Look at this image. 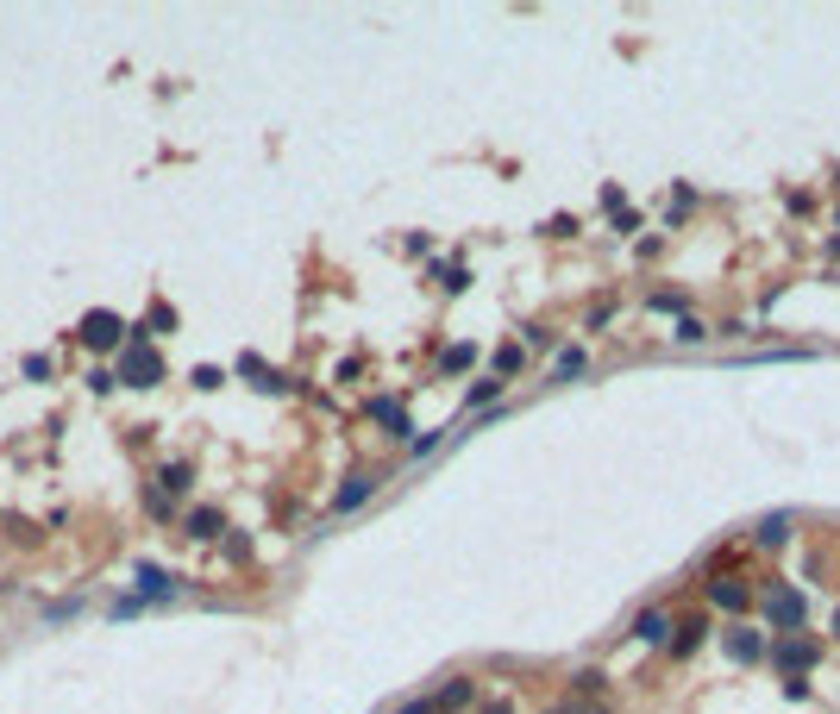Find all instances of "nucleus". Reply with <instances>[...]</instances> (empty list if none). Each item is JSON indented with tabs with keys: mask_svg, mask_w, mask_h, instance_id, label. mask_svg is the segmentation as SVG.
I'll list each match as a JSON object with an SVG mask.
<instances>
[{
	"mask_svg": "<svg viewBox=\"0 0 840 714\" xmlns=\"http://www.w3.org/2000/svg\"><path fill=\"white\" fill-rule=\"evenodd\" d=\"M834 633H840V614H834Z\"/></svg>",
	"mask_w": 840,
	"mask_h": 714,
	"instance_id": "obj_13",
	"label": "nucleus"
},
{
	"mask_svg": "<svg viewBox=\"0 0 840 714\" xmlns=\"http://www.w3.org/2000/svg\"><path fill=\"white\" fill-rule=\"evenodd\" d=\"M765 621L784 627V633H797L803 627V595L797 589H778V595H765Z\"/></svg>",
	"mask_w": 840,
	"mask_h": 714,
	"instance_id": "obj_1",
	"label": "nucleus"
},
{
	"mask_svg": "<svg viewBox=\"0 0 840 714\" xmlns=\"http://www.w3.org/2000/svg\"><path fill=\"white\" fill-rule=\"evenodd\" d=\"M709 602H715V608H746V589H740V583H715Z\"/></svg>",
	"mask_w": 840,
	"mask_h": 714,
	"instance_id": "obj_5",
	"label": "nucleus"
},
{
	"mask_svg": "<svg viewBox=\"0 0 840 714\" xmlns=\"http://www.w3.org/2000/svg\"><path fill=\"white\" fill-rule=\"evenodd\" d=\"M496 370H502V376H515V370H521V345H508V351L496 357Z\"/></svg>",
	"mask_w": 840,
	"mask_h": 714,
	"instance_id": "obj_11",
	"label": "nucleus"
},
{
	"mask_svg": "<svg viewBox=\"0 0 840 714\" xmlns=\"http://www.w3.org/2000/svg\"><path fill=\"white\" fill-rule=\"evenodd\" d=\"M772 658L784 664V671H803V664H815V639H784Z\"/></svg>",
	"mask_w": 840,
	"mask_h": 714,
	"instance_id": "obj_4",
	"label": "nucleus"
},
{
	"mask_svg": "<svg viewBox=\"0 0 840 714\" xmlns=\"http://www.w3.org/2000/svg\"><path fill=\"white\" fill-rule=\"evenodd\" d=\"M728 652H734L740 664H753V658H759V639H753V633H728Z\"/></svg>",
	"mask_w": 840,
	"mask_h": 714,
	"instance_id": "obj_6",
	"label": "nucleus"
},
{
	"mask_svg": "<svg viewBox=\"0 0 840 714\" xmlns=\"http://www.w3.org/2000/svg\"><path fill=\"white\" fill-rule=\"evenodd\" d=\"M640 639H665V614H640Z\"/></svg>",
	"mask_w": 840,
	"mask_h": 714,
	"instance_id": "obj_10",
	"label": "nucleus"
},
{
	"mask_svg": "<svg viewBox=\"0 0 840 714\" xmlns=\"http://www.w3.org/2000/svg\"><path fill=\"white\" fill-rule=\"evenodd\" d=\"M577 370H583V351H558V376H565V383H571Z\"/></svg>",
	"mask_w": 840,
	"mask_h": 714,
	"instance_id": "obj_9",
	"label": "nucleus"
},
{
	"mask_svg": "<svg viewBox=\"0 0 840 714\" xmlns=\"http://www.w3.org/2000/svg\"><path fill=\"white\" fill-rule=\"evenodd\" d=\"M364 495H370V476H352V483H345V489H339V508H358V502H364Z\"/></svg>",
	"mask_w": 840,
	"mask_h": 714,
	"instance_id": "obj_8",
	"label": "nucleus"
},
{
	"mask_svg": "<svg viewBox=\"0 0 840 714\" xmlns=\"http://www.w3.org/2000/svg\"><path fill=\"white\" fill-rule=\"evenodd\" d=\"M120 332H126V326L113 320V314H88V320H82V339H88V345H120Z\"/></svg>",
	"mask_w": 840,
	"mask_h": 714,
	"instance_id": "obj_3",
	"label": "nucleus"
},
{
	"mask_svg": "<svg viewBox=\"0 0 840 714\" xmlns=\"http://www.w3.org/2000/svg\"><path fill=\"white\" fill-rule=\"evenodd\" d=\"M402 714H433V708H427V702H408V708H402Z\"/></svg>",
	"mask_w": 840,
	"mask_h": 714,
	"instance_id": "obj_12",
	"label": "nucleus"
},
{
	"mask_svg": "<svg viewBox=\"0 0 840 714\" xmlns=\"http://www.w3.org/2000/svg\"><path fill=\"white\" fill-rule=\"evenodd\" d=\"M120 376H126V383H132V389H151V383H157V376H163V364H157V351H145V345H132V351H126V364H120Z\"/></svg>",
	"mask_w": 840,
	"mask_h": 714,
	"instance_id": "obj_2",
	"label": "nucleus"
},
{
	"mask_svg": "<svg viewBox=\"0 0 840 714\" xmlns=\"http://www.w3.org/2000/svg\"><path fill=\"white\" fill-rule=\"evenodd\" d=\"M784 539H790V520H784V514H772V520L759 527V545H784Z\"/></svg>",
	"mask_w": 840,
	"mask_h": 714,
	"instance_id": "obj_7",
	"label": "nucleus"
}]
</instances>
